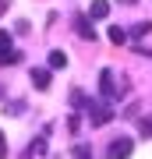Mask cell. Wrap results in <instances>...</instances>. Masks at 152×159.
<instances>
[{
	"instance_id": "1",
	"label": "cell",
	"mask_w": 152,
	"mask_h": 159,
	"mask_svg": "<svg viewBox=\"0 0 152 159\" xmlns=\"http://www.w3.org/2000/svg\"><path fill=\"white\" fill-rule=\"evenodd\" d=\"M85 113H89V120H92V127H103V124H110L113 117V110H110V102L103 99V102H92V99H85Z\"/></svg>"
},
{
	"instance_id": "2",
	"label": "cell",
	"mask_w": 152,
	"mask_h": 159,
	"mask_svg": "<svg viewBox=\"0 0 152 159\" xmlns=\"http://www.w3.org/2000/svg\"><path fill=\"white\" fill-rule=\"evenodd\" d=\"M99 92H103V99H106V102H113V99L124 96V89H117V78H113V71H110V67H103V71H99Z\"/></svg>"
},
{
	"instance_id": "3",
	"label": "cell",
	"mask_w": 152,
	"mask_h": 159,
	"mask_svg": "<svg viewBox=\"0 0 152 159\" xmlns=\"http://www.w3.org/2000/svg\"><path fill=\"white\" fill-rule=\"evenodd\" d=\"M18 60H21V53L14 50L11 32H4V29H0V64H18Z\"/></svg>"
},
{
	"instance_id": "4",
	"label": "cell",
	"mask_w": 152,
	"mask_h": 159,
	"mask_svg": "<svg viewBox=\"0 0 152 159\" xmlns=\"http://www.w3.org/2000/svg\"><path fill=\"white\" fill-rule=\"evenodd\" d=\"M131 148H135V142H131V138H113L110 148H106V159H127Z\"/></svg>"
},
{
	"instance_id": "5",
	"label": "cell",
	"mask_w": 152,
	"mask_h": 159,
	"mask_svg": "<svg viewBox=\"0 0 152 159\" xmlns=\"http://www.w3.org/2000/svg\"><path fill=\"white\" fill-rule=\"evenodd\" d=\"M74 32H78L81 35V39H92V43H96V29H92V25H89V18H74Z\"/></svg>"
},
{
	"instance_id": "6",
	"label": "cell",
	"mask_w": 152,
	"mask_h": 159,
	"mask_svg": "<svg viewBox=\"0 0 152 159\" xmlns=\"http://www.w3.org/2000/svg\"><path fill=\"white\" fill-rule=\"evenodd\" d=\"M106 14H110V4H106V0H92V4H89V18H92V21H103Z\"/></svg>"
},
{
	"instance_id": "7",
	"label": "cell",
	"mask_w": 152,
	"mask_h": 159,
	"mask_svg": "<svg viewBox=\"0 0 152 159\" xmlns=\"http://www.w3.org/2000/svg\"><path fill=\"white\" fill-rule=\"evenodd\" d=\"M32 85L39 92H46V89H50V71H46V67H32Z\"/></svg>"
},
{
	"instance_id": "8",
	"label": "cell",
	"mask_w": 152,
	"mask_h": 159,
	"mask_svg": "<svg viewBox=\"0 0 152 159\" xmlns=\"http://www.w3.org/2000/svg\"><path fill=\"white\" fill-rule=\"evenodd\" d=\"M43 152H46V134H43V138H35V142L28 145V152H25V159H32V156H43Z\"/></svg>"
},
{
	"instance_id": "9",
	"label": "cell",
	"mask_w": 152,
	"mask_h": 159,
	"mask_svg": "<svg viewBox=\"0 0 152 159\" xmlns=\"http://www.w3.org/2000/svg\"><path fill=\"white\" fill-rule=\"evenodd\" d=\"M110 43H117V46H124V43H127V32L120 29V25H110Z\"/></svg>"
},
{
	"instance_id": "10",
	"label": "cell",
	"mask_w": 152,
	"mask_h": 159,
	"mask_svg": "<svg viewBox=\"0 0 152 159\" xmlns=\"http://www.w3.org/2000/svg\"><path fill=\"white\" fill-rule=\"evenodd\" d=\"M60 67H67V57H64L60 50H53L50 53V71H60Z\"/></svg>"
},
{
	"instance_id": "11",
	"label": "cell",
	"mask_w": 152,
	"mask_h": 159,
	"mask_svg": "<svg viewBox=\"0 0 152 159\" xmlns=\"http://www.w3.org/2000/svg\"><path fill=\"white\" fill-rule=\"evenodd\" d=\"M4 113H11V117H21V113H25V102H21V99L7 102V106H4Z\"/></svg>"
},
{
	"instance_id": "12",
	"label": "cell",
	"mask_w": 152,
	"mask_h": 159,
	"mask_svg": "<svg viewBox=\"0 0 152 159\" xmlns=\"http://www.w3.org/2000/svg\"><path fill=\"white\" fill-rule=\"evenodd\" d=\"M71 159H92V148H89V145H74Z\"/></svg>"
},
{
	"instance_id": "13",
	"label": "cell",
	"mask_w": 152,
	"mask_h": 159,
	"mask_svg": "<svg viewBox=\"0 0 152 159\" xmlns=\"http://www.w3.org/2000/svg\"><path fill=\"white\" fill-rule=\"evenodd\" d=\"M149 29H152V25H149V21H138V25H135V29H131V35H135V39H141V35H145Z\"/></svg>"
},
{
	"instance_id": "14",
	"label": "cell",
	"mask_w": 152,
	"mask_h": 159,
	"mask_svg": "<svg viewBox=\"0 0 152 159\" xmlns=\"http://www.w3.org/2000/svg\"><path fill=\"white\" fill-rule=\"evenodd\" d=\"M138 131L149 138V134H152V117H141V120H138Z\"/></svg>"
},
{
	"instance_id": "15",
	"label": "cell",
	"mask_w": 152,
	"mask_h": 159,
	"mask_svg": "<svg viewBox=\"0 0 152 159\" xmlns=\"http://www.w3.org/2000/svg\"><path fill=\"white\" fill-rule=\"evenodd\" d=\"M71 106H85V96H81V89H74V92H71Z\"/></svg>"
},
{
	"instance_id": "16",
	"label": "cell",
	"mask_w": 152,
	"mask_h": 159,
	"mask_svg": "<svg viewBox=\"0 0 152 159\" xmlns=\"http://www.w3.org/2000/svg\"><path fill=\"white\" fill-rule=\"evenodd\" d=\"M7 156V142H4V134H0V159Z\"/></svg>"
},
{
	"instance_id": "17",
	"label": "cell",
	"mask_w": 152,
	"mask_h": 159,
	"mask_svg": "<svg viewBox=\"0 0 152 159\" xmlns=\"http://www.w3.org/2000/svg\"><path fill=\"white\" fill-rule=\"evenodd\" d=\"M7 7H11V0H0V14H4V11H7Z\"/></svg>"
},
{
	"instance_id": "18",
	"label": "cell",
	"mask_w": 152,
	"mask_h": 159,
	"mask_svg": "<svg viewBox=\"0 0 152 159\" xmlns=\"http://www.w3.org/2000/svg\"><path fill=\"white\" fill-rule=\"evenodd\" d=\"M120 4H138V0H120Z\"/></svg>"
},
{
	"instance_id": "19",
	"label": "cell",
	"mask_w": 152,
	"mask_h": 159,
	"mask_svg": "<svg viewBox=\"0 0 152 159\" xmlns=\"http://www.w3.org/2000/svg\"><path fill=\"white\" fill-rule=\"evenodd\" d=\"M0 99H4V85H0Z\"/></svg>"
}]
</instances>
